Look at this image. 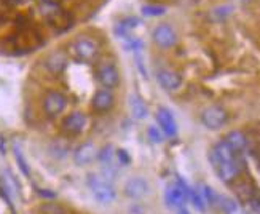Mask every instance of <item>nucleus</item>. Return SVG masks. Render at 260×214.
I'll return each mask as SVG.
<instances>
[{
  "instance_id": "f257e3e1",
  "label": "nucleus",
  "mask_w": 260,
  "mask_h": 214,
  "mask_svg": "<svg viewBox=\"0 0 260 214\" xmlns=\"http://www.w3.org/2000/svg\"><path fill=\"white\" fill-rule=\"evenodd\" d=\"M88 186L91 189V192L94 198L99 201L101 205H109L112 201H115L117 192L114 186L110 184L109 179L104 176H98V174H89L88 176Z\"/></svg>"
},
{
  "instance_id": "f03ea898",
  "label": "nucleus",
  "mask_w": 260,
  "mask_h": 214,
  "mask_svg": "<svg viewBox=\"0 0 260 214\" xmlns=\"http://www.w3.org/2000/svg\"><path fill=\"white\" fill-rule=\"evenodd\" d=\"M72 51L75 58L82 63H94L99 54V47L93 39L80 37L72 43Z\"/></svg>"
},
{
  "instance_id": "7ed1b4c3",
  "label": "nucleus",
  "mask_w": 260,
  "mask_h": 214,
  "mask_svg": "<svg viewBox=\"0 0 260 214\" xmlns=\"http://www.w3.org/2000/svg\"><path fill=\"white\" fill-rule=\"evenodd\" d=\"M229 120V114L222 106H209L201 112V121L208 130H220Z\"/></svg>"
},
{
  "instance_id": "20e7f679",
  "label": "nucleus",
  "mask_w": 260,
  "mask_h": 214,
  "mask_svg": "<svg viewBox=\"0 0 260 214\" xmlns=\"http://www.w3.org/2000/svg\"><path fill=\"white\" fill-rule=\"evenodd\" d=\"M191 190L188 189V186L184 184L182 179H179L176 186H169L165 192V201L169 208H184L187 197H190Z\"/></svg>"
},
{
  "instance_id": "39448f33",
  "label": "nucleus",
  "mask_w": 260,
  "mask_h": 214,
  "mask_svg": "<svg viewBox=\"0 0 260 214\" xmlns=\"http://www.w3.org/2000/svg\"><path fill=\"white\" fill-rule=\"evenodd\" d=\"M66 106H67V98L59 91H48L45 95L43 103H42L45 115L50 118H56L58 115H61Z\"/></svg>"
},
{
  "instance_id": "423d86ee",
  "label": "nucleus",
  "mask_w": 260,
  "mask_h": 214,
  "mask_svg": "<svg viewBox=\"0 0 260 214\" xmlns=\"http://www.w3.org/2000/svg\"><path fill=\"white\" fill-rule=\"evenodd\" d=\"M211 163L223 182H232L238 176V166L235 160H222L211 152Z\"/></svg>"
},
{
  "instance_id": "0eeeda50",
  "label": "nucleus",
  "mask_w": 260,
  "mask_h": 214,
  "mask_svg": "<svg viewBox=\"0 0 260 214\" xmlns=\"http://www.w3.org/2000/svg\"><path fill=\"white\" fill-rule=\"evenodd\" d=\"M152 37H153V42L160 48H171V47H174L176 42H177L176 30L171 26H168V24L156 26L153 34H152Z\"/></svg>"
},
{
  "instance_id": "6e6552de",
  "label": "nucleus",
  "mask_w": 260,
  "mask_h": 214,
  "mask_svg": "<svg viewBox=\"0 0 260 214\" xmlns=\"http://www.w3.org/2000/svg\"><path fill=\"white\" fill-rule=\"evenodd\" d=\"M98 82L103 85L106 89H110V88H115L120 82V75H118V71L114 64H101L98 67Z\"/></svg>"
},
{
  "instance_id": "1a4fd4ad",
  "label": "nucleus",
  "mask_w": 260,
  "mask_h": 214,
  "mask_svg": "<svg viewBox=\"0 0 260 214\" xmlns=\"http://www.w3.org/2000/svg\"><path fill=\"white\" fill-rule=\"evenodd\" d=\"M98 157V147L93 142H85L80 144L74 152V162L78 166H86L89 163H93Z\"/></svg>"
},
{
  "instance_id": "9d476101",
  "label": "nucleus",
  "mask_w": 260,
  "mask_h": 214,
  "mask_svg": "<svg viewBox=\"0 0 260 214\" xmlns=\"http://www.w3.org/2000/svg\"><path fill=\"white\" fill-rule=\"evenodd\" d=\"M86 127V115L83 112H72L62 120V131L67 134H80Z\"/></svg>"
},
{
  "instance_id": "9b49d317",
  "label": "nucleus",
  "mask_w": 260,
  "mask_h": 214,
  "mask_svg": "<svg viewBox=\"0 0 260 214\" xmlns=\"http://www.w3.org/2000/svg\"><path fill=\"white\" fill-rule=\"evenodd\" d=\"M149 192H150V186L142 177H131L125 184V194H126V197H129L133 200H139V198L145 197Z\"/></svg>"
},
{
  "instance_id": "f8f14e48",
  "label": "nucleus",
  "mask_w": 260,
  "mask_h": 214,
  "mask_svg": "<svg viewBox=\"0 0 260 214\" xmlns=\"http://www.w3.org/2000/svg\"><path fill=\"white\" fill-rule=\"evenodd\" d=\"M156 80L166 91H176V89H179L180 85H182V78H180V75L173 71H168V69H163L158 72Z\"/></svg>"
},
{
  "instance_id": "ddd939ff",
  "label": "nucleus",
  "mask_w": 260,
  "mask_h": 214,
  "mask_svg": "<svg viewBox=\"0 0 260 214\" xmlns=\"http://www.w3.org/2000/svg\"><path fill=\"white\" fill-rule=\"evenodd\" d=\"M156 120H158V125L161 127V131L166 134V136H169V138L176 136L177 125H176V121H174V117L171 115V112H169L168 109L161 107L160 110H158Z\"/></svg>"
},
{
  "instance_id": "4468645a",
  "label": "nucleus",
  "mask_w": 260,
  "mask_h": 214,
  "mask_svg": "<svg viewBox=\"0 0 260 214\" xmlns=\"http://www.w3.org/2000/svg\"><path fill=\"white\" fill-rule=\"evenodd\" d=\"M91 106L96 112H107L114 106V95H112L109 89H99L93 96Z\"/></svg>"
},
{
  "instance_id": "2eb2a0df",
  "label": "nucleus",
  "mask_w": 260,
  "mask_h": 214,
  "mask_svg": "<svg viewBox=\"0 0 260 214\" xmlns=\"http://www.w3.org/2000/svg\"><path fill=\"white\" fill-rule=\"evenodd\" d=\"M225 144H227L229 147L232 149L233 154H240V152H243L246 149L247 139H246V136L241 131L233 130V131H230L227 134V136H225Z\"/></svg>"
},
{
  "instance_id": "dca6fc26",
  "label": "nucleus",
  "mask_w": 260,
  "mask_h": 214,
  "mask_svg": "<svg viewBox=\"0 0 260 214\" xmlns=\"http://www.w3.org/2000/svg\"><path fill=\"white\" fill-rule=\"evenodd\" d=\"M67 64V58L62 51H54L51 53L47 59H45V66H47V69L53 74H59L64 71V67Z\"/></svg>"
},
{
  "instance_id": "f3484780",
  "label": "nucleus",
  "mask_w": 260,
  "mask_h": 214,
  "mask_svg": "<svg viewBox=\"0 0 260 214\" xmlns=\"http://www.w3.org/2000/svg\"><path fill=\"white\" fill-rule=\"evenodd\" d=\"M129 110H131V114L136 120H144L147 115H149V110H147L145 103L138 95L129 96Z\"/></svg>"
},
{
  "instance_id": "a211bd4d",
  "label": "nucleus",
  "mask_w": 260,
  "mask_h": 214,
  "mask_svg": "<svg viewBox=\"0 0 260 214\" xmlns=\"http://www.w3.org/2000/svg\"><path fill=\"white\" fill-rule=\"evenodd\" d=\"M96 159L101 163V166L106 168L107 173H112V165H114V160H115V152L112 145H104L103 149L98 150Z\"/></svg>"
},
{
  "instance_id": "6ab92c4d",
  "label": "nucleus",
  "mask_w": 260,
  "mask_h": 214,
  "mask_svg": "<svg viewBox=\"0 0 260 214\" xmlns=\"http://www.w3.org/2000/svg\"><path fill=\"white\" fill-rule=\"evenodd\" d=\"M40 212L42 214H64V208L59 206L54 201H47L40 206Z\"/></svg>"
},
{
  "instance_id": "aec40b11",
  "label": "nucleus",
  "mask_w": 260,
  "mask_h": 214,
  "mask_svg": "<svg viewBox=\"0 0 260 214\" xmlns=\"http://www.w3.org/2000/svg\"><path fill=\"white\" fill-rule=\"evenodd\" d=\"M165 11H166V8L161 5H152L150 4V5L142 7V13L145 16H161V15H165Z\"/></svg>"
},
{
  "instance_id": "412c9836",
  "label": "nucleus",
  "mask_w": 260,
  "mask_h": 214,
  "mask_svg": "<svg viewBox=\"0 0 260 214\" xmlns=\"http://www.w3.org/2000/svg\"><path fill=\"white\" fill-rule=\"evenodd\" d=\"M15 159H16V162H18V166H19L21 173L29 177V176H30V168H29V165H27V162H26V159H24V155H22L18 149H15Z\"/></svg>"
},
{
  "instance_id": "4be33fe9",
  "label": "nucleus",
  "mask_w": 260,
  "mask_h": 214,
  "mask_svg": "<svg viewBox=\"0 0 260 214\" xmlns=\"http://www.w3.org/2000/svg\"><path fill=\"white\" fill-rule=\"evenodd\" d=\"M190 198H191V203H193V206L198 209V211H205L206 209V203H205V200H203L201 194H200V190H191L190 192Z\"/></svg>"
},
{
  "instance_id": "5701e85b",
  "label": "nucleus",
  "mask_w": 260,
  "mask_h": 214,
  "mask_svg": "<svg viewBox=\"0 0 260 214\" xmlns=\"http://www.w3.org/2000/svg\"><path fill=\"white\" fill-rule=\"evenodd\" d=\"M219 200H220V201H219L220 209H222L225 214H233V212L236 211V205H235V201H233V200H230V198H223V197H220Z\"/></svg>"
},
{
  "instance_id": "b1692460",
  "label": "nucleus",
  "mask_w": 260,
  "mask_h": 214,
  "mask_svg": "<svg viewBox=\"0 0 260 214\" xmlns=\"http://www.w3.org/2000/svg\"><path fill=\"white\" fill-rule=\"evenodd\" d=\"M147 136H149V139L155 144H160L163 141V134L156 127H150L149 130H147Z\"/></svg>"
},
{
  "instance_id": "393cba45",
  "label": "nucleus",
  "mask_w": 260,
  "mask_h": 214,
  "mask_svg": "<svg viewBox=\"0 0 260 214\" xmlns=\"http://www.w3.org/2000/svg\"><path fill=\"white\" fill-rule=\"evenodd\" d=\"M230 13H232V7H217V8L212 10V16L216 19H219V21L225 19Z\"/></svg>"
},
{
  "instance_id": "a878e982",
  "label": "nucleus",
  "mask_w": 260,
  "mask_h": 214,
  "mask_svg": "<svg viewBox=\"0 0 260 214\" xmlns=\"http://www.w3.org/2000/svg\"><path fill=\"white\" fill-rule=\"evenodd\" d=\"M117 159H118V162L123 163V165H129V162H131L128 152H126V150H123V149L117 152Z\"/></svg>"
},
{
  "instance_id": "bb28decb",
  "label": "nucleus",
  "mask_w": 260,
  "mask_h": 214,
  "mask_svg": "<svg viewBox=\"0 0 260 214\" xmlns=\"http://www.w3.org/2000/svg\"><path fill=\"white\" fill-rule=\"evenodd\" d=\"M39 194H40L42 197H45V198H54V197H56L53 192H45V190H39Z\"/></svg>"
},
{
  "instance_id": "cd10ccee",
  "label": "nucleus",
  "mask_w": 260,
  "mask_h": 214,
  "mask_svg": "<svg viewBox=\"0 0 260 214\" xmlns=\"http://www.w3.org/2000/svg\"><path fill=\"white\" fill-rule=\"evenodd\" d=\"M179 214H188V211L185 208H179Z\"/></svg>"
}]
</instances>
